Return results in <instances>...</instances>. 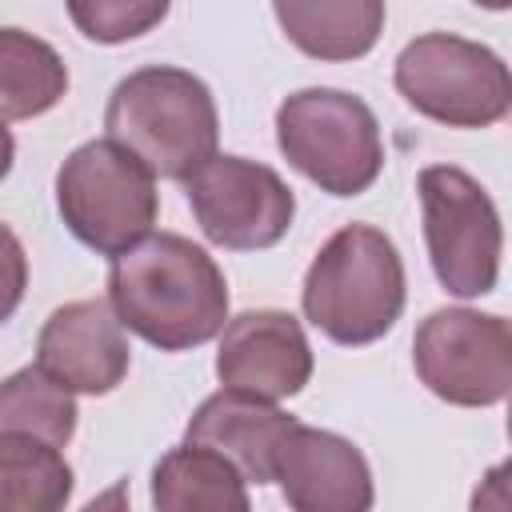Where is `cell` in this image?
<instances>
[{"label":"cell","instance_id":"17","mask_svg":"<svg viewBox=\"0 0 512 512\" xmlns=\"http://www.w3.org/2000/svg\"><path fill=\"white\" fill-rule=\"evenodd\" d=\"M72 496L60 448L32 436H0V512H56Z\"/></svg>","mask_w":512,"mask_h":512},{"label":"cell","instance_id":"10","mask_svg":"<svg viewBox=\"0 0 512 512\" xmlns=\"http://www.w3.org/2000/svg\"><path fill=\"white\" fill-rule=\"evenodd\" d=\"M36 364L68 392L104 396L128 376L132 348L108 300H72L44 320Z\"/></svg>","mask_w":512,"mask_h":512},{"label":"cell","instance_id":"19","mask_svg":"<svg viewBox=\"0 0 512 512\" xmlns=\"http://www.w3.org/2000/svg\"><path fill=\"white\" fill-rule=\"evenodd\" d=\"M72 24L96 44H124L152 32L172 0H64Z\"/></svg>","mask_w":512,"mask_h":512},{"label":"cell","instance_id":"8","mask_svg":"<svg viewBox=\"0 0 512 512\" xmlns=\"http://www.w3.org/2000/svg\"><path fill=\"white\" fill-rule=\"evenodd\" d=\"M412 364L420 384L448 404H500L512 384V328L504 316L440 308L416 328Z\"/></svg>","mask_w":512,"mask_h":512},{"label":"cell","instance_id":"20","mask_svg":"<svg viewBox=\"0 0 512 512\" xmlns=\"http://www.w3.org/2000/svg\"><path fill=\"white\" fill-rule=\"evenodd\" d=\"M28 288V256L12 228L0 224V324L20 308Z\"/></svg>","mask_w":512,"mask_h":512},{"label":"cell","instance_id":"12","mask_svg":"<svg viewBox=\"0 0 512 512\" xmlns=\"http://www.w3.org/2000/svg\"><path fill=\"white\" fill-rule=\"evenodd\" d=\"M272 480L296 512H364L372 504V472L344 436L292 424L272 456Z\"/></svg>","mask_w":512,"mask_h":512},{"label":"cell","instance_id":"7","mask_svg":"<svg viewBox=\"0 0 512 512\" xmlns=\"http://www.w3.org/2000/svg\"><path fill=\"white\" fill-rule=\"evenodd\" d=\"M424 208V240L436 280L452 296H484L500 276L504 228L492 196L460 168L432 164L416 180Z\"/></svg>","mask_w":512,"mask_h":512},{"label":"cell","instance_id":"2","mask_svg":"<svg viewBox=\"0 0 512 512\" xmlns=\"http://www.w3.org/2000/svg\"><path fill=\"white\" fill-rule=\"evenodd\" d=\"M108 140L128 148L152 176L184 180L216 156L220 120L212 92L200 76L152 64L124 76L104 108Z\"/></svg>","mask_w":512,"mask_h":512},{"label":"cell","instance_id":"5","mask_svg":"<svg viewBox=\"0 0 512 512\" xmlns=\"http://www.w3.org/2000/svg\"><path fill=\"white\" fill-rule=\"evenodd\" d=\"M56 204L68 232L100 256L132 248L156 224V176L116 140L80 144L56 172Z\"/></svg>","mask_w":512,"mask_h":512},{"label":"cell","instance_id":"16","mask_svg":"<svg viewBox=\"0 0 512 512\" xmlns=\"http://www.w3.org/2000/svg\"><path fill=\"white\" fill-rule=\"evenodd\" d=\"M68 68L52 44L32 32L0 28V120H32L60 104Z\"/></svg>","mask_w":512,"mask_h":512},{"label":"cell","instance_id":"1","mask_svg":"<svg viewBox=\"0 0 512 512\" xmlns=\"http://www.w3.org/2000/svg\"><path fill=\"white\" fill-rule=\"evenodd\" d=\"M108 304L152 348L184 352L224 328L228 284L200 244L176 232H148L112 256Z\"/></svg>","mask_w":512,"mask_h":512},{"label":"cell","instance_id":"4","mask_svg":"<svg viewBox=\"0 0 512 512\" xmlns=\"http://www.w3.org/2000/svg\"><path fill=\"white\" fill-rule=\"evenodd\" d=\"M276 144L300 176L332 196L372 188L384 168V140L372 108L336 88L292 92L276 112Z\"/></svg>","mask_w":512,"mask_h":512},{"label":"cell","instance_id":"9","mask_svg":"<svg viewBox=\"0 0 512 512\" xmlns=\"http://www.w3.org/2000/svg\"><path fill=\"white\" fill-rule=\"evenodd\" d=\"M184 192L200 232L232 252L272 248L296 216L292 188L268 164L244 156H208L184 176Z\"/></svg>","mask_w":512,"mask_h":512},{"label":"cell","instance_id":"18","mask_svg":"<svg viewBox=\"0 0 512 512\" xmlns=\"http://www.w3.org/2000/svg\"><path fill=\"white\" fill-rule=\"evenodd\" d=\"M76 432V400L40 364L20 368L0 384V436H32L64 448Z\"/></svg>","mask_w":512,"mask_h":512},{"label":"cell","instance_id":"21","mask_svg":"<svg viewBox=\"0 0 512 512\" xmlns=\"http://www.w3.org/2000/svg\"><path fill=\"white\" fill-rule=\"evenodd\" d=\"M12 160H16V140H12V132L4 128V120H0V180L12 172Z\"/></svg>","mask_w":512,"mask_h":512},{"label":"cell","instance_id":"15","mask_svg":"<svg viewBox=\"0 0 512 512\" xmlns=\"http://www.w3.org/2000/svg\"><path fill=\"white\" fill-rule=\"evenodd\" d=\"M152 504L160 512H244V476L212 448H172L152 472Z\"/></svg>","mask_w":512,"mask_h":512},{"label":"cell","instance_id":"14","mask_svg":"<svg viewBox=\"0 0 512 512\" xmlns=\"http://www.w3.org/2000/svg\"><path fill=\"white\" fill-rule=\"evenodd\" d=\"M284 36L312 60H360L384 32V0H272Z\"/></svg>","mask_w":512,"mask_h":512},{"label":"cell","instance_id":"22","mask_svg":"<svg viewBox=\"0 0 512 512\" xmlns=\"http://www.w3.org/2000/svg\"><path fill=\"white\" fill-rule=\"evenodd\" d=\"M476 4H484V8H496V12H504L512 0H476Z\"/></svg>","mask_w":512,"mask_h":512},{"label":"cell","instance_id":"13","mask_svg":"<svg viewBox=\"0 0 512 512\" xmlns=\"http://www.w3.org/2000/svg\"><path fill=\"white\" fill-rule=\"evenodd\" d=\"M292 424L296 420L280 412L272 400L240 392V388H224L192 412L184 440L224 456L244 476V484H268L272 456Z\"/></svg>","mask_w":512,"mask_h":512},{"label":"cell","instance_id":"6","mask_svg":"<svg viewBox=\"0 0 512 512\" xmlns=\"http://www.w3.org/2000/svg\"><path fill=\"white\" fill-rule=\"evenodd\" d=\"M396 92L428 120L448 128H488L508 116V64L464 36L428 32L396 56Z\"/></svg>","mask_w":512,"mask_h":512},{"label":"cell","instance_id":"3","mask_svg":"<svg viewBox=\"0 0 512 512\" xmlns=\"http://www.w3.org/2000/svg\"><path fill=\"white\" fill-rule=\"evenodd\" d=\"M304 316L336 344H372L404 312V264L372 224L340 228L312 260L300 292Z\"/></svg>","mask_w":512,"mask_h":512},{"label":"cell","instance_id":"11","mask_svg":"<svg viewBox=\"0 0 512 512\" xmlns=\"http://www.w3.org/2000/svg\"><path fill=\"white\" fill-rule=\"evenodd\" d=\"M216 376L224 388H240L264 400L296 396L312 380V348L296 316L276 308L240 312L220 328Z\"/></svg>","mask_w":512,"mask_h":512}]
</instances>
